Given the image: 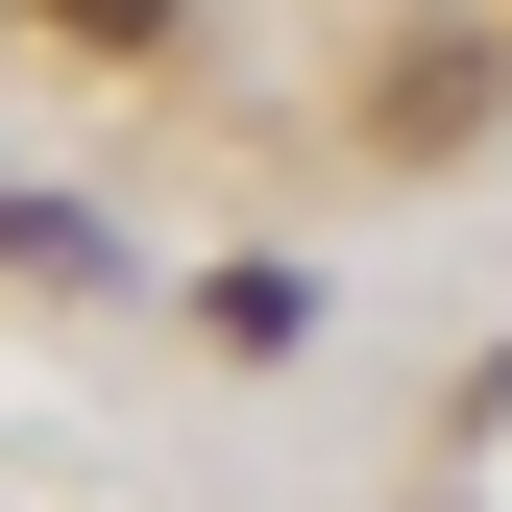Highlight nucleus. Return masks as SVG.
<instances>
[{"instance_id": "f257e3e1", "label": "nucleus", "mask_w": 512, "mask_h": 512, "mask_svg": "<svg viewBox=\"0 0 512 512\" xmlns=\"http://www.w3.org/2000/svg\"><path fill=\"white\" fill-rule=\"evenodd\" d=\"M25 25H74V49H147V25H171V0H25Z\"/></svg>"}]
</instances>
